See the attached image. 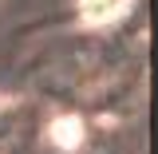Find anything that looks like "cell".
<instances>
[{"label": "cell", "mask_w": 158, "mask_h": 154, "mask_svg": "<svg viewBox=\"0 0 158 154\" xmlns=\"http://www.w3.org/2000/svg\"><path fill=\"white\" fill-rule=\"evenodd\" d=\"M79 8H83L87 20H115L118 12L127 8V0H83Z\"/></svg>", "instance_id": "cell-1"}, {"label": "cell", "mask_w": 158, "mask_h": 154, "mask_svg": "<svg viewBox=\"0 0 158 154\" xmlns=\"http://www.w3.org/2000/svg\"><path fill=\"white\" fill-rule=\"evenodd\" d=\"M52 138H59L56 146H75V138H79V119H59L56 123V131H52Z\"/></svg>", "instance_id": "cell-2"}]
</instances>
